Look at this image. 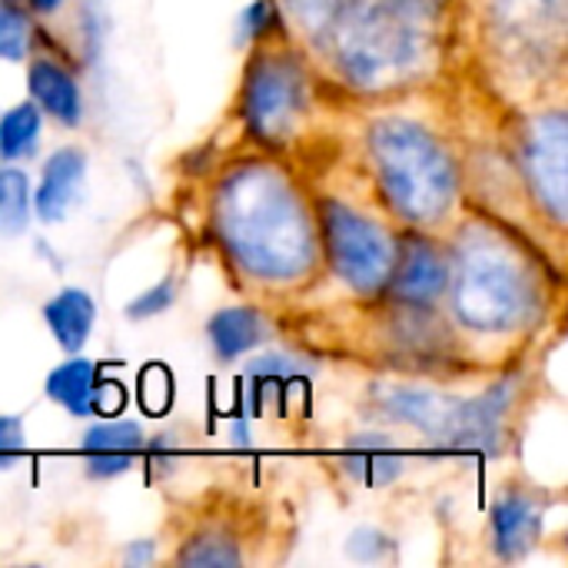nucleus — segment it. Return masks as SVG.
I'll return each instance as SVG.
<instances>
[{"instance_id": "obj_11", "label": "nucleus", "mask_w": 568, "mask_h": 568, "mask_svg": "<svg viewBox=\"0 0 568 568\" xmlns=\"http://www.w3.org/2000/svg\"><path fill=\"white\" fill-rule=\"evenodd\" d=\"M542 532V513L523 493H509L493 509V539L503 559H523Z\"/></svg>"}, {"instance_id": "obj_24", "label": "nucleus", "mask_w": 568, "mask_h": 568, "mask_svg": "<svg viewBox=\"0 0 568 568\" xmlns=\"http://www.w3.org/2000/svg\"><path fill=\"white\" fill-rule=\"evenodd\" d=\"M173 293H176V290H173V283H170V280H166V283H160V286H153L146 296H140V300L130 306V316H133V320H143V316L163 313V310L173 303Z\"/></svg>"}, {"instance_id": "obj_20", "label": "nucleus", "mask_w": 568, "mask_h": 568, "mask_svg": "<svg viewBox=\"0 0 568 568\" xmlns=\"http://www.w3.org/2000/svg\"><path fill=\"white\" fill-rule=\"evenodd\" d=\"M303 369L290 359V356H263L250 366V379H253V389L263 396V393H283Z\"/></svg>"}, {"instance_id": "obj_26", "label": "nucleus", "mask_w": 568, "mask_h": 568, "mask_svg": "<svg viewBox=\"0 0 568 568\" xmlns=\"http://www.w3.org/2000/svg\"><path fill=\"white\" fill-rule=\"evenodd\" d=\"M389 7H396L399 13H406V17H429V13H436L439 10V3L443 0H386Z\"/></svg>"}, {"instance_id": "obj_22", "label": "nucleus", "mask_w": 568, "mask_h": 568, "mask_svg": "<svg viewBox=\"0 0 568 568\" xmlns=\"http://www.w3.org/2000/svg\"><path fill=\"white\" fill-rule=\"evenodd\" d=\"M183 566H240V552L226 539H193L180 556Z\"/></svg>"}, {"instance_id": "obj_15", "label": "nucleus", "mask_w": 568, "mask_h": 568, "mask_svg": "<svg viewBox=\"0 0 568 568\" xmlns=\"http://www.w3.org/2000/svg\"><path fill=\"white\" fill-rule=\"evenodd\" d=\"M30 93L43 110H50L60 123H77L80 120V90L67 70H60L50 60H37L30 67Z\"/></svg>"}, {"instance_id": "obj_17", "label": "nucleus", "mask_w": 568, "mask_h": 568, "mask_svg": "<svg viewBox=\"0 0 568 568\" xmlns=\"http://www.w3.org/2000/svg\"><path fill=\"white\" fill-rule=\"evenodd\" d=\"M343 463L366 486H389L399 476V469H403L399 453H393L389 443L379 439V436H359V439H353L349 449H346V456H343Z\"/></svg>"}, {"instance_id": "obj_9", "label": "nucleus", "mask_w": 568, "mask_h": 568, "mask_svg": "<svg viewBox=\"0 0 568 568\" xmlns=\"http://www.w3.org/2000/svg\"><path fill=\"white\" fill-rule=\"evenodd\" d=\"M47 393L53 403L67 406L77 416H113L123 409V389L110 379H100L97 366L87 359H70L60 369H53L47 379Z\"/></svg>"}, {"instance_id": "obj_14", "label": "nucleus", "mask_w": 568, "mask_h": 568, "mask_svg": "<svg viewBox=\"0 0 568 568\" xmlns=\"http://www.w3.org/2000/svg\"><path fill=\"white\" fill-rule=\"evenodd\" d=\"M57 343L67 349V353H80L90 329H93V316H97V306L93 300L83 293V290H63L60 296H53L43 310Z\"/></svg>"}, {"instance_id": "obj_10", "label": "nucleus", "mask_w": 568, "mask_h": 568, "mask_svg": "<svg viewBox=\"0 0 568 568\" xmlns=\"http://www.w3.org/2000/svg\"><path fill=\"white\" fill-rule=\"evenodd\" d=\"M140 453H143V433L136 423H103L83 436L87 473L93 479L126 473Z\"/></svg>"}, {"instance_id": "obj_16", "label": "nucleus", "mask_w": 568, "mask_h": 568, "mask_svg": "<svg viewBox=\"0 0 568 568\" xmlns=\"http://www.w3.org/2000/svg\"><path fill=\"white\" fill-rule=\"evenodd\" d=\"M266 336V323L260 320L256 310H223L213 316L210 323V339L216 346V353L223 359H233V356H243L246 349L260 346V339Z\"/></svg>"}, {"instance_id": "obj_13", "label": "nucleus", "mask_w": 568, "mask_h": 568, "mask_svg": "<svg viewBox=\"0 0 568 568\" xmlns=\"http://www.w3.org/2000/svg\"><path fill=\"white\" fill-rule=\"evenodd\" d=\"M83 153L80 150H60L47 160L43 166V180L37 186V213L47 223H57L67 216L80 180H83Z\"/></svg>"}, {"instance_id": "obj_6", "label": "nucleus", "mask_w": 568, "mask_h": 568, "mask_svg": "<svg viewBox=\"0 0 568 568\" xmlns=\"http://www.w3.org/2000/svg\"><path fill=\"white\" fill-rule=\"evenodd\" d=\"M323 226L336 273L356 290H376L393 273V246L379 226L343 203H323Z\"/></svg>"}, {"instance_id": "obj_7", "label": "nucleus", "mask_w": 568, "mask_h": 568, "mask_svg": "<svg viewBox=\"0 0 568 568\" xmlns=\"http://www.w3.org/2000/svg\"><path fill=\"white\" fill-rule=\"evenodd\" d=\"M303 73L283 57H260L246 77V120L263 140H283L303 113Z\"/></svg>"}, {"instance_id": "obj_21", "label": "nucleus", "mask_w": 568, "mask_h": 568, "mask_svg": "<svg viewBox=\"0 0 568 568\" xmlns=\"http://www.w3.org/2000/svg\"><path fill=\"white\" fill-rule=\"evenodd\" d=\"M30 47V23L13 3H0V57L23 60Z\"/></svg>"}, {"instance_id": "obj_4", "label": "nucleus", "mask_w": 568, "mask_h": 568, "mask_svg": "<svg viewBox=\"0 0 568 568\" xmlns=\"http://www.w3.org/2000/svg\"><path fill=\"white\" fill-rule=\"evenodd\" d=\"M513 383H503L489 389L479 399H449L436 393L419 389H396L386 396V406L396 419H406L429 433L433 439L453 446V449H483L496 453L499 446V426L509 409Z\"/></svg>"}, {"instance_id": "obj_2", "label": "nucleus", "mask_w": 568, "mask_h": 568, "mask_svg": "<svg viewBox=\"0 0 568 568\" xmlns=\"http://www.w3.org/2000/svg\"><path fill=\"white\" fill-rule=\"evenodd\" d=\"M290 10L313 43L366 90L403 80L419 60L409 17L386 0H290Z\"/></svg>"}, {"instance_id": "obj_1", "label": "nucleus", "mask_w": 568, "mask_h": 568, "mask_svg": "<svg viewBox=\"0 0 568 568\" xmlns=\"http://www.w3.org/2000/svg\"><path fill=\"white\" fill-rule=\"evenodd\" d=\"M216 226L243 270L293 280L313 260V230L293 186L270 166H243L216 193Z\"/></svg>"}, {"instance_id": "obj_3", "label": "nucleus", "mask_w": 568, "mask_h": 568, "mask_svg": "<svg viewBox=\"0 0 568 568\" xmlns=\"http://www.w3.org/2000/svg\"><path fill=\"white\" fill-rule=\"evenodd\" d=\"M373 160L379 166L389 203L406 220H439L456 193V173L443 146L409 120H379L369 133Z\"/></svg>"}, {"instance_id": "obj_23", "label": "nucleus", "mask_w": 568, "mask_h": 568, "mask_svg": "<svg viewBox=\"0 0 568 568\" xmlns=\"http://www.w3.org/2000/svg\"><path fill=\"white\" fill-rule=\"evenodd\" d=\"M23 453V426L13 416H0V469Z\"/></svg>"}, {"instance_id": "obj_19", "label": "nucleus", "mask_w": 568, "mask_h": 568, "mask_svg": "<svg viewBox=\"0 0 568 568\" xmlns=\"http://www.w3.org/2000/svg\"><path fill=\"white\" fill-rule=\"evenodd\" d=\"M30 210L27 176L20 170H0V233H20Z\"/></svg>"}, {"instance_id": "obj_5", "label": "nucleus", "mask_w": 568, "mask_h": 568, "mask_svg": "<svg viewBox=\"0 0 568 568\" xmlns=\"http://www.w3.org/2000/svg\"><path fill=\"white\" fill-rule=\"evenodd\" d=\"M456 310L473 329H513L532 310V283L513 256L489 246L469 250L456 283Z\"/></svg>"}, {"instance_id": "obj_25", "label": "nucleus", "mask_w": 568, "mask_h": 568, "mask_svg": "<svg viewBox=\"0 0 568 568\" xmlns=\"http://www.w3.org/2000/svg\"><path fill=\"white\" fill-rule=\"evenodd\" d=\"M270 23H273V10H270L266 0L246 7V13H243V30H246V37H263V33L270 30Z\"/></svg>"}, {"instance_id": "obj_27", "label": "nucleus", "mask_w": 568, "mask_h": 568, "mask_svg": "<svg viewBox=\"0 0 568 568\" xmlns=\"http://www.w3.org/2000/svg\"><path fill=\"white\" fill-rule=\"evenodd\" d=\"M130 562H150L153 559V549H150V542L143 546V542H136L133 549H130V556H126Z\"/></svg>"}, {"instance_id": "obj_12", "label": "nucleus", "mask_w": 568, "mask_h": 568, "mask_svg": "<svg viewBox=\"0 0 568 568\" xmlns=\"http://www.w3.org/2000/svg\"><path fill=\"white\" fill-rule=\"evenodd\" d=\"M393 276V290L399 300L406 303H429L443 293L446 286V263L439 260V253L429 246V243H406L403 256H399V266Z\"/></svg>"}, {"instance_id": "obj_8", "label": "nucleus", "mask_w": 568, "mask_h": 568, "mask_svg": "<svg viewBox=\"0 0 568 568\" xmlns=\"http://www.w3.org/2000/svg\"><path fill=\"white\" fill-rule=\"evenodd\" d=\"M568 126L562 113L539 116L526 136V170L556 220H566L568 203Z\"/></svg>"}, {"instance_id": "obj_28", "label": "nucleus", "mask_w": 568, "mask_h": 568, "mask_svg": "<svg viewBox=\"0 0 568 568\" xmlns=\"http://www.w3.org/2000/svg\"><path fill=\"white\" fill-rule=\"evenodd\" d=\"M40 13H50V10H57L60 7V0H30Z\"/></svg>"}, {"instance_id": "obj_18", "label": "nucleus", "mask_w": 568, "mask_h": 568, "mask_svg": "<svg viewBox=\"0 0 568 568\" xmlns=\"http://www.w3.org/2000/svg\"><path fill=\"white\" fill-rule=\"evenodd\" d=\"M40 136V113L33 103H20L3 113L0 120V156L3 160H20L33 150Z\"/></svg>"}]
</instances>
